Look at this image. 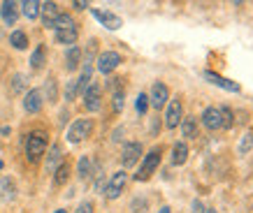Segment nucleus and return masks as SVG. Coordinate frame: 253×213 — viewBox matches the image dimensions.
Returning <instances> with one entry per match:
<instances>
[{"instance_id": "nucleus-32", "label": "nucleus", "mask_w": 253, "mask_h": 213, "mask_svg": "<svg viewBox=\"0 0 253 213\" xmlns=\"http://www.w3.org/2000/svg\"><path fill=\"white\" fill-rule=\"evenodd\" d=\"M135 109H137L139 116L146 114V109H149V95H144V93H139L137 100H135Z\"/></svg>"}, {"instance_id": "nucleus-19", "label": "nucleus", "mask_w": 253, "mask_h": 213, "mask_svg": "<svg viewBox=\"0 0 253 213\" xmlns=\"http://www.w3.org/2000/svg\"><path fill=\"white\" fill-rule=\"evenodd\" d=\"M14 197H16V183H14V178L2 176V181H0V199H2V202H12Z\"/></svg>"}, {"instance_id": "nucleus-20", "label": "nucleus", "mask_w": 253, "mask_h": 213, "mask_svg": "<svg viewBox=\"0 0 253 213\" xmlns=\"http://www.w3.org/2000/svg\"><path fill=\"white\" fill-rule=\"evenodd\" d=\"M54 39H56V44H63V46H75L77 44V39H79V31L77 28H72V31H58L54 35Z\"/></svg>"}, {"instance_id": "nucleus-21", "label": "nucleus", "mask_w": 253, "mask_h": 213, "mask_svg": "<svg viewBox=\"0 0 253 213\" xmlns=\"http://www.w3.org/2000/svg\"><path fill=\"white\" fill-rule=\"evenodd\" d=\"M186 160H188V146H186V142H176L172 146V165L181 167V165H186Z\"/></svg>"}, {"instance_id": "nucleus-33", "label": "nucleus", "mask_w": 253, "mask_h": 213, "mask_svg": "<svg viewBox=\"0 0 253 213\" xmlns=\"http://www.w3.org/2000/svg\"><path fill=\"white\" fill-rule=\"evenodd\" d=\"M221 116H223V128L230 130L232 125H235V114H232V109H228V106H221Z\"/></svg>"}, {"instance_id": "nucleus-4", "label": "nucleus", "mask_w": 253, "mask_h": 213, "mask_svg": "<svg viewBox=\"0 0 253 213\" xmlns=\"http://www.w3.org/2000/svg\"><path fill=\"white\" fill-rule=\"evenodd\" d=\"M126 183H128V174H126L123 169L114 172L112 178H109V183L105 185V197L107 199H119L121 197V192L126 190Z\"/></svg>"}, {"instance_id": "nucleus-7", "label": "nucleus", "mask_w": 253, "mask_h": 213, "mask_svg": "<svg viewBox=\"0 0 253 213\" xmlns=\"http://www.w3.org/2000/svg\"><path fill=\"white\" fill-rule=\"evenodd\" d=\"M42 106H44V93L40 91V88H31V91L23 95V109L28 114H40Z\"/></svg>"}, {"instance_id": "nucleus-42", "label": "nucleus", "mask_w": 253, "mask_h": 213, "mask_svg": "<svg viewBox=\"0 0 253 213\" xmlns=\"http://www.w3.org/2000/svg\"><path fill=\"white\" fill-rule=\"evenodd\" d=\"M0 167H2V160H0Z\"/></svg>"}, {"instance_id": "nucleus-29", "label": "nucleus", "mask_w": 253, "mask_h": 213, "mask_svg": "<svg viewBox=\"0 0 253 213\" xmlns=\"http://www.w3.org/2000/svg\"><path fill=\"white\" fill-rule=\"evenodd\" d=\"M44 91H46V100H49V102H58V88H56L54 76H49V79H46Z\"/></svg>"}, {"instance_id": "nucleus-3", "label": "nucleus", "mask_w": 253, "mask_h": 213, "mask_svg": "<svg viewBox=\"0 0 253 213\" xmlns=\"http://www.w3.org/2000/svg\"><path fill=\"white\" fill-rule=\"evenodd\" d=\"M93 128H95L93 118H77V121L68 128V142L70 144H82L84 139L91 137Z\"/></svg>"}, {"instance_id": "nucleus-12", "label": "nucleus", "mask_w": 253, "mask_h": 213, "mask_svg": "<svg viewBox=\"0 0 253 213\" xmlns=\"http://www.w3.org/2000/svg\"><path fill=\"white\" fill-rule=\"evenodd\" d=\"M58 14H61V9H58V5L56 2H42V7H40V16H42V23H44V28H54L56 19H58Z\"/></svg>"}, {"instance_id": "nucleus-34", "label": "nucleus", "mask_w": 253, "mask_h": 213, "mask_svg": "<svg viewBox=\"0 0 253 213\" xmlns=\"http://www.w3.org/2000/svg\"><path fill=\"white\" fill-rule=\"evenodd\" d=\"M21 91H26V76H23V74H14V76H12V93H16V95H19Z\"/></svg>"}, {"instance_id": "nucleus-9", "label": "nucleus", "mask_w": 253, "mask_h": 213, "mask_svg": "<svg viewBox=\"0 0 253 213\" xmlns=\"http://www.w3.org/2000/svg\"><path fill=\"white\" fill-rule=\"evenodd\" d=\"M200 121L207 130H221L223 128V116H221V106H207L202 116H200Z\"/></svg>"}, {"instance_id": "nucleus-24", "label": "nucleus", "mask_w": 253, "mask_h": 213, "mask_svg": "<svg viewBox=\"0 0 253 213\" xmlns=\"http://www.w3.org/2000/svg\"><path fill=\"white\" fill-rule=\"evenodd\" d=\"M72 28H77V23H75V19H72V14H65V12H61L58 14V19H56L54 23V31H72Z\"/></svg>"}, {"instance_id": "nucleus-38", "label": "nucleus", "mask_w": 253, "mask_h": 213, "mask_svg": "<svg viewBox=\"0 0 253 213\" xmlns=\"http://www.w3.org/2000/svg\"><path fill=\"white\" fill-rule=\"evenodd\" d=\"M72 7L75 9H86L88 7V2H72Z\"/></svg>"}, {"instance_id": "nucleus-6", "label": "nucleus", "mask_w": 253, "mask_h": 213, "mask_svg": "<svg viewBox=\"0 0 253 213\" xmlns=\"http://www.w3.org/2000/svg\"><path fill=\"white\" fill-rule=\"evenodd\" d=\"M139 158H142V144H139V142H128V144L123 146V151H121V165L126 169L135 167V165L139 162Z\"/></svg>"}, {"instance_id": "nucleus-41", "label": "nucleus", "mask_w": 253, "mask_h": 213, "mask_svg": "<svg viewBox=\"0 0 253 213\" xmlns=\"http://www.w3.org/2000/svg\"><path fill=\"white\" fill-rule=\"evenodd\" d=\"M205 213H216V211H214V209H205Z\"/></svg>"}, {"instance_id": "nucleus-26", "label": "nucleus", "mask_w": 253, "mask_h": 213, "mask_svg": "<svg viewBox=\"0 0 253 213\" xmlns=\"http://www.w3.org/2000/svg\"><path fill=\"white\" fill-rule=\"evenodd\" d=\"M9 44L14 46L16 51H23V49H28V35L23 31H12L9 35Z\"/></svg>"}, {"instance_id": "nucleus-39", "label": "nucleus", "mask_w": 253, "mask_h": 213, "mask_svg": "<svg viewBox=\"0 0 253 213\" xmlns=\"http://www.w3.org/2000/svg\"><path fill=\"white\" fill-rule=\"evenodd\" d=\"M158 213H169V206H161V211Z\"/></svg>"}, {"instance_id": "nucleus-40", "label": "nucleus", "mask_w": 253, "mask_h": 213, "mask_svg": "<svg viewBox=\"0 0 253 213\" xmlns=\"http://www.w3.org/2000/svg\"><path fill=\"white\" fill-rule=\"evenodd\" d=\"M54 213H68V211H65V209H56Z\"/></svg>"}, {"instance_id": "nucleus-5", "label": "nucleus", "mask_w": 253, "mask_h": 213, "mask_svg": "<svg viewBox=\"0 0 253 213\" xmlns=\"http://www.w3.org/2000/svg\"><path fill=\"white\" fill-rule=\"evenodd\" d=\"M95 63H98L95 68H98L100 74H112V72L123 63V58H121V53H116V51H102Z\"/></svg>"}, {"instance_id": "nucleus-25", "label": "nucleus", "mask_w": 253, "mask_h": 213, "mask_svg": "<svg viewBox=\"0 0 253 213\" xmlns=\"http://www.w3.org/2000/svg\"><path fill=\"white\" fill-rule=\"evenodd\" d=\"M44 63H46V49H44V44H40V46H35V51H33V56H31V68L42 70Z\"/></svg>"}, {"instance_id": "nucleus-14", "label": "nucleus", "mask_w": 253, "mask_h": 213, "mask_svg": "<svg viewBox=\"0 0 253 213\" xmlns=\"http://www.w3.org/2000/svg\"><path fill=\"white\" fill-rule=\"evenodd\" d=\"M0 16H2V23H5V26H14L16 19H19V2L5 0V2L0 5Z\"/></svg>"}, {"instance_id": "nucleus-13", "label": "nucleus", "mask_w": 253, "mask_h": 213, "mask_svg": "<svg viewBox=\"0 0 253 213\" xmlns=\"http://www.w3.org/2000/svg\"><path fill=\"white\" fill-rule=\"evenodd\" d=\"M93 16L98 19L107 31H119L123 26V21H121V16H116L114 12H102V9H93Z\"/></svg>"}, {"instance_id": "nucleus-8", "label": "nucleus", "mask_w": 253, "mask_h": 213, "mask_svg": "<svg viewBox=\"0 0 253 213\" xmlns=\"http://www.w3.org/2000/svg\"><path fill=\"white\" fill-rule=\"evenodd\" d=\"M181 121H184V106H181V102L179 100H169L168 111H165V128L174 130L176 125H181Z\"/></svg>"}, {"instance_id": "nucleus-35", "label": "nucleus", "mask_w": 253, "mask_h": 213, "mask_svg": "<svg viewBox=\"0 0 253 213\" xmlns=\"http://www.w3.org/2000/svg\"><path fill=\"white\" fill-rule=\"evenodd\" d=\"M130 209H132V213H144L146 211V199H132Z\"/></svg>"}, {"instance_id": "nucleus-22", "label": "nucleus", "mask_w": 253, "mask_h": 213, "mask_svg": "<svg viewBox=\"0 0 253 213\" xmlns=\"http://www.w3.org/2000/svg\"><path fill=\"white\" fill-rule=\"evenodd\" d=\"M19 7H21L23 16L33 21V19H38L40 16V7H42V2H38V0H26V2H21Z\"/></svg>"}, {"instance_id": "nucleus-15", "label": "nucleus", "mask_w": 253, "mask_h": 213, "mask_svg": "<svg viewBox=\"0 0 253 213\" xmlns=\"http://www.w3.org/2000/svg\"><path fill=\"white\" fill-rule=\"evenodd\" d=\"M63 162V148H61V144H54L51 148H49V153H46V165H44V169L49 172V174H54L56 169L61 167Z\"/></svg>"}, {"instance_id": "nucleus-27", "label": "nucleus", "mask_w": 253, "mask_h": 213, "mask_svg": "<svg viewBox=\"0 0 253 213\" xmlns=\"http://www.w3.org/2000/svg\"><path fill=\"white\" fill-rule=\"evenodd\" d=\"M68 178H70V165L68 162H63L61 167L54 172V185H63Z\"/></svg>"}, {"instance_id": "nucleus-18", "label": "nucleus", "mask_w": 253, "mask_h": 213, "mask_svg": "<svg viewBox=\"0 0 253 213\" xmlns=\"http://www.w3.org/2000/svg\"><path fill=\"white\" fill-rule=\"evenodd\" d=\"M95 165H93V158L91 155H82L79 158V162H77V176L82 178V181H88L93 176V172H95Z\"/></svg>"}, {"instance_id": "nucleus-10", "label": "nucleus", "mask_w": 253, "mask_h": 213, "mask_svg": "<svg viewBox=\"0 0 253 213\" xmlns=\"http://www.w3.org/2000/svg\"><path fill=\"white\" fill-rule=\"evenodd\" d=\"M169 100V88L163 81H156L151 86V95H149V105L154 106V109H163V106L168 105Z\"/></svg>"}, {"instance_id": "nucleus-23", "label": "nucleus", "mask_w": 253, "mask_h": 213, "mask_svg": "<svg viewBox=\"0 0 253 213\" xmlns=\"http://www.w3.org/2000/svg\"><path fill=\"white\" fill-rule=\"evenodd\" d=\"M181 132H184L186 139L198 137V121H195V116H186L184 121H181Z\"/></svg>"}, {"instance_id": "nucleus-11", "label": "nucleus", "mask_w": 253, "mask_h": 213, "mask_svg": "<svg viewBox=\"0 0 253 213\" xmlns=\"http://www.w3.org/2000/svg\"><path fill=\"white\" fill-rule=\"evenodd\" d=\"M100 98H102V88H100V84H91L84 93V109L86 111H98L100 105H102V100Z\"/></svg>"}, {"instance_id": "nucleus-31", "label": "nucleus", "mask_w": 253, "mask_h": 213, "mask_svg": "<svg viewBox=\"0 0 253 213\" xmlns=\"http://www.w3.org/2000/svg\"><path fill=\"white\" fill-rule=\"evenodd\" d=\"M79 95V88H77V79H70L68 86H65V100L72 102V100H77Z\"/></svg>"}, {"instance_id": "nucleus-1", "label": "nucleus", "mask_w": 253, "mask_h": 213, "mask_svg": "<svg viewBox=\"0 0 253 213\" xmlns=\"http://www.w3.org/2000/svg\"><path fill=\"white\" fill-rule=\"evenodd\" d=\"M46 144H49V135H46V130H33L31 135L26 137V144H23V151H26L28 162H38V160L44 155Z\"/></svg>"}, {"instance_id": "nucleus-37", "label": "nucleus", "mask_w": 253, "mask_h": 213, "mask_svg": "<svg viewBox=\"0 0 253 213\" xmlns=\"http://www.w3.org/2000/svg\"><path fill=\"white\" fill-rule=\"evenodd\" d=\"M191 213H205V206H202L200 199H195V202L191 204Z\"/></svg>"}, {"instance_id": "nucleus-17", "label": "nucleus", "mask_w": 253, "mask_h": 213, "mask_svg": "<svg viewBox=\"0 0 253 213\" xmlns=\"http://www.w3.org/2000/svg\"><path fill=\"white\" fill-rule=\"evenodd\" d=\"M79 65H82V49L75 44L65 51V70H68V72H75Z\"/></svg>"}, {"instance_id": "nucleus-30", "label": "nucleus", "mask_w": 253, "mask_h": 213, "mask_svg": "<svg viewBox=\"0 0 253 213\" xmlns=\"http://www.w3.org/2000/svg\"><path fill=\"white\" fill-rule=\"evenodd\" d=\"M123 105H126V95H123V88H116L114 95H112V109H114L116 114L123 109Z\"/></svg>"}, {"instance_id": "nucleus-36", "label": "nucleus", "mask_w": 253, "mask_h": 213, "mask_svg": "<svg viewBox=\"0 0 253 213\" xmlns=\"http://www.w3.org/2000/svg\"><path fill=\"white\" fill-rule=\"evenodd\" d=\"M93 211H95L93 202H88V199H86V202H82V204L77 206V211H75V213H93Z\"/></svg>"}, {"instance_id": "nucleus-2", "label": "nucleus", "mask_w": 253, "mask_h": 213, "mask_svg": "<svg viewBox=\"0 0 253 213\" xmlns=\"http://www.w3.org/2000/svg\"><path fill=\"white\" fill-rule=\"evenodd\" d=\"M161 158H163V148H161V146H154V148H151V151L142 158V165H139L137 174L132 176V178H135V181H142V183L149 181V178L156 174L158 165H161Z\"/></svg>"}, {"instance_id": "nucleus-28", "label": "nucleus", "mask_w": 253, "mask_h": 213, "mask_svg": "<svg viewBox=\"0 0 253 213\" xmlns=\"http://www.w3.org/2000/svg\"><path fill=\"white\" fill-rule=\"evenodd\" d=\"M251 148H253V132H251V130H246L244 135H242V139H239V153H242V155H246Z\"/></svg>"}, {"instance_id": "nucleus-16", "label": "nucleus", "mask_w": 253, "mask_h": 213, "mask_svg": "<svg viewBox=\"0 0 253 213\" xmlns=\"http://www.w3.org/2000/svg\"><path fill=\"white\" fill-rule=\"evenodd\" d=\"M205 79H207L209 84L218 86V88H223V91H230V93H239V86L235 84V81H230V79H223L221 74H216V72H205Z\"/></svg>"}]
</instances>
